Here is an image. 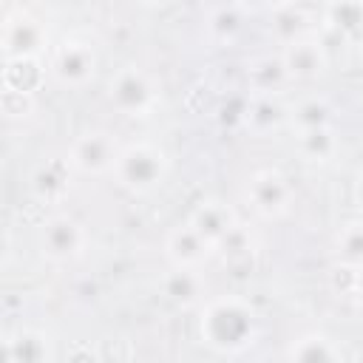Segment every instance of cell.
Returning a JSON list of instances; mask_svg holds the SVG:
<instances>
[{
  "label": "cell",
  "instance_id": "25",
  "mask_svg": "<svg viewBox=\"0 0 363 363\" xmlns=\"http://www.w3.org/2000/svg\"><path fill=\"white\" fill-rule=\"evenodd\" d=\"M252 250H255V238H252L250 227H244L241 221L216 244V252L224 258V264H233V267L250 261Z\"/></svg>",
  "mask_w": 363,
  "mask_h": 363
},
{
  "label": "cell",
  "instance_id": "3",
  "mask_svg": "<svg viewBox=\"0 0 363 363\" xmlns=\"http://www.w3.org/2000/svg\"><path fill=\"white\" fill-rule=\"evenodd\" d=\"M108 102L122 113V116H150L159 105V85L156 79L139 68V65H122L111 82H108Z\"/></svg>",
  "mask_w": 363,
  "mask_h": 363
},
{
  "label": "cell",
  "instance_id": "14",
  "mask_svg": "<svg viewBox=\"0 0 363 363\" xmlns=\"http://www.w3.org/2000/svg\"><path fill=\"white\" fill-rule=\"evenodd\" d=\"M289 74L286 65L278 54H261L255 60H250L247 65V85H250V96H278L284 85H289Z\"/></svg>",
  "mask_w": 363,
  "mask_h": 363
},
{
  "label": "cell",
  "instance_id": "18",
  "mask_svg": "<svg viewBox=\"0 0 363 363\" xmlns=\"http://www.w3.org/2000/svg\"><path fill=\"white\" fill-rule=\"evenodd\" d=\"M323 31L340 43L363 40V3H329L320 11Z\"/></svg>",
  "mask_w": 363,
  "mask_h": 363
},
{
  "label": "cell",
  "instance_id": "16",
  "mask_svg": "<svg viewBox=\"0 0 363 363\" xmlns=\"http://www.w3.org/2000/svg\"><path fill=\"white\" fill-rule=\"evenodd\" d=\"M247 26V9L241 3H221L213 6L204 17V34L213 45H233Z\"/></svg>",
  "mask_w": 363,
  "mask_h": 363
},
{
  "label": "cell",
  "instance_id": "10",
  "mask_svg": "<svg viewBox=\"0 0 363 363\" xmlns=\"http://www.w3.org/2000/svg\"><path fill=\"white\" fill-rule=\"evenodd\" d=\"M216 250L184 221V224H176L167 235H164V255L170 261V267H179V269H201L204 261L213 255Z\"/></svg>",
  "mask_w": 363,
  "mask_h": 363
},
{
  "label": "cell",
  "instance_id": "23",
  "mask_svg": "<svg viewBox=\"0 0 363 363\" xmlns=\"http://www.w3.org/2000/svg\"><path fill=\"white\" fill-rule=\"evenodd\" d=\"M269 28H272L275 40L281 43V48H286V45H292V43L309 37V17H306V11H303L301 6H295V3H281V6L272 9V23H269Z\"/></svg>",
  "mask_w": 363,
  "mask_h": 363
},
{
  "label": "cell",
  "instance_id": "9",
  "mask_svg": "<svg viewBox=\"0 0 363 363\" xmlns=\"http://www.w3.org/2000/svg\"><path fill=\"white\" fill-rule=\"evenodd\" d=\"M3 363H54V340L48 332L20 326L3 337Z\"/></svg>",
  "mask_w": 363,
  "mask_h": 363
},
{
  "label": "cell",
  "instance_id": "7",
  "mask_svg": "<svg viewBox=\"0 0 363 363\" xmlns=\"http://www.w3.org/2000/svg\"><path fill=\"white\" fill-rule=\"evenodd\" d=\"M244 196L261 218H281L289 213L295 201V187L286 179V173H281L278 167H264L250 176Z\"/></svg>",
  "mask_w": 363,
  "mask_h": 363
},
{
  "label": "cell",
  "instance_id": "17",
  "mask_svg": "<svg viewBox=\"0 0 363 363\" xmlns=\"http://www.w3.org/2000/svg\"><path fill=\"white\" fill-rule=\"evenodd\" d=\"M289 125V108L278 96H250L244 111V128L255 136L275 133L278 128Z\"/></svg>",
  "mask_w": 363,
  "mask_h": 363
},
{
  "label": "cell",
  "instance_id": "28",
  "mask_svg": "<svg viewBox=\"0 0 363 363\" xmlns=\"http://www.w3.org/2000/svg\"><path fill=\"white\" fill-rule=\"evenodd\" d=\"M352 292H354V295H357V301L363 303V272H357V275H354V286H352Z\"/></svg>",
  "mask_w": 363,
  "mask_h": 363
},
{
  "label": "cell",
  "instance_id": "8",
  "mask_svg": "<svg viewBox=\"0 0 363 363\" xmlns=\"http://www.w3.org/2000/svg\"><path fill=\"white\" fill-rule=\"evenodd\" d=\"M119 145L108 130H85L79 133L71 145H68V164L71 170L82 173V176H102V173H113L116 156H119Z\"/></svg>",
  "mask_w": 363,
  "mask_h": 363
},
{
  "label": "cell",
  "instance_id": "13",
  "mask_svg": "<svg viewBox=\"0 0 363 363\" xmlns=\"http://www.w3.org/2000/svg\"><path fill=\"white\" fill-rule=\"evenodd\" d=\"M204 275L199 269H179L170 267L162 278H159V292L167 303H173L176 309H193L204 301Z\"/></svg>",
  "mask_w": 363,
  "mask_h": 363
},
{
  "label": "cell",
  "instance_id": "21",
  "mask_svg": "<svg viewBox=\"0 0 363 363\" xmlns=\"http://www.w3.org/2000/svg\"><path fill=\"white\" fill-rule=\"evenodd\" d=\"M335 261L337 269L363 272V218L340 224V230L335 233Z\"/></svg>",
  "mask_w": 363,
  "mask_h": 363
},
{
  "label": "cell",
  "instance_id": "20",
  "mask_svg": "<svg viewBox=\"0 0 363 363\" xmlns=\"http://www.w3.org/2000/svg\"><path fill=\"white\" fill-rule=\"evenodd\" d=\"M289 128L295 133L318 130V128H335V105L326 96H303L289 108Z\"/></svg>",
  "mask_w": 363,
  "mask_h": 363
},
{
  "label": "cell",
  "instance_id": "26",
  "mask_svg": "<svg viewBox=\"0 0 363 363\" xmlns=\"http://www.w3.org/2000/svg\"><path fill=\"white\" fill-rule=\"evenodd\" d=\"M3 111L6 116H28L34 111V94H14V91H3Z\"/></svg>",
  "mask_w": 363,
  "mask_h": 363
},
{
  "label": "cell",
  "instance_id": "19",
  "mask_svg": "<svg viewBox=\"0 0 363 363\" xmlns=\"http://www.w3.org/2000/svg\"><path fill=\"white\" fill-rule=\"evenodd\" d=\"M286 363H343V352L329 335L303 332L289 343Z\"/></svg>",
  "mask_w": 363,
  "mask_h": 363
},
{
  "label": "cell",
  "instance_id": "4",
  "mask_svg": "<svg viewBox=\"0 0 363 363\" xmlns=\"http://www.w3.org/2000/svg\"><path fill=\"white\" fill-rule=\"evenodd\" d=\"M88 244H91L88 227L68 213H57L45 218L40 227V252L54 264H71L82 258Z\"/></svg>",
  "mask_w": 363,
  "mask_h": 363
},
{
  "label": "cell",
  "instance_id": "6",
  "mask_svg": "<svg viewBox=\"0 0 363 363\" xmlns=\"http://www.w3.org/2000/svg\"><path fill=\"white\" fill-rule=\"evenodd\" d=\"M3 60H40L48 48V28L40 17L28 11H11L3 20L0 31Z\"/></svg>",
  "mask_w": 363,
  "mask_h": 363
},
{
  "label": "cell",
  "instance_id": "24",
  "mask_svg": "<svg viewBox=\"0 0 363 363\" xmlns=\"http://www.w3.org/2000/svg\"><path fill=\"white\" fill-rule=\"evenodd\" d=\"M40 85H43L40 60H9V62H3V91L34 94Z\"/></svg>",
  "mask_w": 363,
  "mask_h": 363
},
{
  "label": "cell",
  "instance_id": "11",
  "mask_svg": "<svg viewBox=\"0 0 363 363\" xmlns=\"http://www.w3.org/2000/svg\"><path fill=\"white\" fill-rule=\"evenodd\" d=\"M281 60L286 65L289 79H318L329 68V51L318 37H303L281 48Z\"/></svg>",
  "mask_w": 363,
  "mask_h": 363
},
{
  "label": "cell",
  "instance_id": "1",
  "mask_svg": "<svg viewBox=\"0 0 363 363\" xmlns=\"http://www.w3.org/2000/svg\"><path fill=\"white\" fill-rule=\"evenodd\" d=\"M199 337L218 354H241L258 337V315L238 295H221L201 306Z\"/></svg>",
  "mask_w": 363,
  "mask_h": 363
},
{
  "label": "cell",
  "instance_id": "15",
  "mask_svg": "<svg viewBox=\"0 0 363 363\" xmlns=\"http://www.w3.org/2000/svg\"><path fill=\"white\" fill-rule=\"evenodd\" d=\"M68 179H71V164L68 159H45L40 162L31 176H28V187L34 193L37 201L43 204H57L65 193H68Z\"/></svg>",
  "mask_w": 363,
  "mask_h": 363
},
{
  "label": "cell",
  "instance_id": "5",
  "mask_svg": "<svg viewBox=\"0 0 363 363\" xmlns=\"http://www.w3.org/2000/svg\"><path fill=\"white\" fill-rule=\"evenodd\" d=\"M96 68H99L96 48L88 40H79V37L65 40L51 54V62H48V74L54 77V82L62 85V88H71V91H79V88L91 85L94 77H96Z\"/></svg>",
  "mask_w": 363,
  "mask_h": 363
},
{
  "label": "cell",
  "instance_id": "27",
  "mask_svg": "<svg viewBox=\"0 0 363 363\" xmlns=\"http://www.w3.org/2000/svg\"><path fill=\"white\" fill-rule=\"evenodd\" d=\"M352 196H354L357 207H363V170L354 176V184H352Z\"/></svg>",
  "mask_w": 363,
  "mask_h": 363
},
{
  "label": "cell",
  "instance_id": "22",
  "mask_svg": "<svg viewBox=\"0 0 363 363\" xmlns=\"http://www.w3.org/2000/svg\"><path fill=\"white\" fill-rule=\"evenodd\" d=\"M298 153L312 164H329L340 153V136L335 128H318L306 133H295Z\"/></svg>",
  "mask_w": 363,
  "mask_h": 363
},
{
  "label": "cell",
  "instance_id": "12",
  "mask_svg": "<svg viewBox=\"0 0 363 363\" xmlns=\"http://www.w3.org/2000/svg\"><path fill=\"white\" fill-rule=\"evenodd\" d=\"M187 224L216 250V244L238 224V216H235V210L227 201H221V199H204V201H199L193 207Z\"/></svg>",
  "mask_w": 363,
  "mask_h": 363
},
{
  "label": "cell",
  "instance_id": "29",
  "mask_svg": "<svg viewBox=\"0 0 363 363\" xmlns=\"http://www.w3.org/2000/svg\"><path fill=\"white\" fill-rule=\"evenodd\" d=\"M357 45H360V60H363V40H360V43H357Z\"/></svg>",
  "mask_w": 363,
  "mask_h": 363
},
{
  "label": "cell",
  "instance_id": "2",
  "mask_svg": "<svg viewBox=\"0 0 363 363\" xmlns=\"http://www.w3.org/2000/svg\"><path fill=\"white\" fill-rule=\"evenodd\" d=\"M167 173H170V159H167L164 147L145 142V139L125 145L113 164L116 184L133 196L153 193L167 179Z\"/></svg>",
  "mask_w": 363,
  "mask_h": 363
}]
</instances>
